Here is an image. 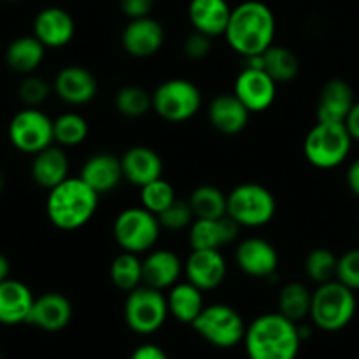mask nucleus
<instances>
[{"label":"nucleus","mask_w":359,"mask_h":359,"mask_svg":"<svg viewBox=\"0 0 359 359\" xmlns=\"http://www.w3.org/2000/svg\"><path fill=\"white\" fill-rule=\"evenodd\" d=\"M231 49L245 58L263 55L276 37V16L266 4L245 0L231 9L230 21L224 32Z\"/></svg>","instance_id":"nucleus-1"},{"label":"nucleus","mask_w":359,"mask_h":359,"mask_svg":"<svg viewBox=\"0 0 359 359\" xmlns=\"http://www.w3.org/2000/svg\"><path fill=\"white\" fill-rule=\"evenodd\" d=\"M242 344L249 359H297L302 337L298 323L280 312H270L248 326Z\"/></svg>","instance_id":"nucleus-2"},{"label":"nucleus","mask_w":359,"mask_h":359,"mask_svg":"<svg viewBox=\"0 0 359 359\" xmlns=\"http://www.w3.org/2000/svg\"><path fill=\"white\" fill-rule=\"evenodd\" d=\"M98 209V193L81 177H69L53 189L46 200V214L53 226L63 231L83 228Z\"/></svg>","instance_id":"nucleus-3"},{"label":"nucleus","mask_w":359,"mask_h":359,"mask_svg":"<svg viewBox=\"0 0 359 359\" xmlns=\"http://www.w3.org/2000/svg\"><path fill=\"white\" fill-rule=\"evenodd\" d=\"M356 314V297L351 287L333 279L319 284L312 293L311 316L314 326L323 332H340L353 321Z\"/></svg>","instance_id":"nucleus-4"},{"label":"nucleus","mask_w":359,"mask_h":359,"mask_svg":"<svg viewBox=\"0 0 359 359\" xmlns=\"http://www.w3.org/2000/svg\"><path fill=\"white\" fill-rule=\"evenodd\" d=\"M353 137L346 123H321L318 121L305 137L304 153L309 163L321 170H330L349 156Z\"/></svg>","instance_id":"nucleus-5"},{"label":"nucleus","mask_w":359,"mask_h":359,"mask_svg":"<svg viewBox=\"0 0 359 359\" xmlns=\"http://www.w3.org/2000/svg\"><path fill=\"white\" fill-rule=\"evenodd\" d=\"M191 326L205 342L219 349H231L244 342L248 330L242 316L233 307L224 304L203 307Z\"/></svg>","instance_id":"nucleus-6"},{"label":"nucleus","mask_w":359,"mask_h":359,"mask_svg":"<svg viewBox=\"0 0 359 359\" xmlns=\"http://www.w3.org/2000/svg\"><path fill=\"white\" fill-rule=\"evenodd\" d=\"M277 203L270 189L256 182H244L228 193V216L241 226L259 228L273 219Z\"/></svg>","instance_id":"nucleus-7"},{"label":"nucleus","mask_w":359,"mask_h":359,"mask_svg":"<svg viewBox=\"0 0 359 359\" xmlns=\"http://www.w3.org/2000/svg\"><path fill=\"white\" fill-rule=\"evenodd\" d=\"M168 304L160 290L139 286L130 291L125 302V321L137 335H153L168 318Z\"/></svg>","instance_id":"nucleus-8"},{"label":"nucleus","mask_w":359,"mask_h":359,"mask_svg":"<svg viewBox=\"0 0 359 359\" xmlns=\"http://www.w3.org/2000/svg\"><path fill=\"white\" fill-rule=\"evenodd\" d=\"M161 224L156 214L149 212L144 207H132L126 209L116 217L114 221V238L123 251L146 252L153 249V245L160 237Z\"/></svg>","instance_id":"nucleus-9"},{"label":"nucleus","mask_w":359,"mask_h":359,"mask_svg":"<svg viewBox=\"0 0 359 359\" xmlns=\"http://www.w3.org/2000/svg\"><path fill=\"white\" fill-rule=\"evenodd\" d=\"M11 144L20 153L37 154L55 142V125L53 119L37 107H27L16 112L7 128Z\"/></svg>","instance_id":"nucleus-10"},{"label":"nucleus","mask_w":359,"mask_h":359,"mask_svg":"<svg viewBox=\"0 0 359 359\" xmlns=\"http://www.w3.org/2000/svg\"><path fill=\"white\" fill-rule=\"evenodd\" d=\"M202 107V93L188 79H168L153 93V109L170 123L191 119Z\"/></svg>","instance_id":"nucleus-11"},{"label":"nucleus","mask_w":359,"mask_h":359,"mask_svg":"<svg viewBox=\"0 0 359 359\" xmlns=\"http://www.w3.org/2000/svg\"><path fill=\"white\" fill-rule=\"evenodd\" d=\"M233 93L251 114L263 112L276 100L277 83L263 69L245 67L237 76Z\"/></svg>","instance_id":"nucleus-12"},{"label":"nucleus","mask_w":359,"mask_h":359,"mask_svg":"<svg viewBox=\"0 0 359 359\" xmlns=\"http://www.w3.org/2000/svg\"><path fill=\"white\" fill-rule=\"evenodd\" d=\"M165 41V30L160 21L149 16L130 20L121 35L125 51L133 58H149L156 55Z\"/></svg>","instance_id":"nucleus-13"},{"label":"nucleus","mask_w":359,"mask_h":359,"mask_svg":"<svg viewBox=\"0 0 359 359\" xmlns=\"http://www.w3.org/2000/svg\"><path fill=\"white\" fill-rule=\"evenodd\" d=\"M184 270L189 283L198 290H216L226 277V259L217 249H193Z\"/></svg>","instance_id":"nucleus-14"},{"label":"nucleus","mask_w":359,"mask_h":359,"mask_svg":"<svg viewBox=\"0 0 359 359\" xmlns=\"http://www.w3.org/2000/svg\"><path fill=\"white\" fill-rule=\"evenodd\" d=\"M72 321V304L62 293H44L32 305L28 325L48 333L65 330Z\"/></svg>","instance_id":"nucleus-15"},{"label":"nucleus","mask_w":359,"mask_h":359,"mask_svg":"<svg viewBox=\"0 0 359 359\" xmlns=\"http://www.w3.org/2000/svg\"><path fill=\"white\" fill-rule=\"evenodd\" d=\"M238 269L251 277H270L279 265V255L269 241L263 238H245L238 244L235 252Z\"/></svg>","instance_id":"nucleus-16"},{"label":"nucleus","mask_w":359,"mask_h":359,"mask_svg":"<svg viewBox=\"0 0 359 359\" xmlns=\"http://www.w3.org/2000/svg\"><path fill=\"white\" fill-rule=\"evenodd\" d=\"M76 34L74 18L62 7H46L35 16L34 35L46 48H63Z\"/></svg>","instance_id":"nucleus-17"},{"label":"nucleus","mask_w":359,"mask_h":359,"mask_svg":"<svg viewBox=\"0 0 359 359\" xmlns=\"http://www.w3.org/2000/svg\"><path fill=\"white\" fill-rule=\"evenodd\" d=\"M55 91L67 104L84 105L93 100L97 95V77L84 67L69 65L56 74Z\"/></svg>","instance_id":"nucleus-18"},{"label":"nucleus","mask_w":359,"mask_h":359,"mask_svg":"<svg viewBox=\"0 0 359 359\" xmlns=\"http://www.w3.org/2000/svg\"><path fill=\"white\" fill-rule=\"evenodd\" d=\"M354 102V91L347 81H326L319 91L316 118L321 123H346Z\"/></svg>","instance_id":"nucleus-19"},{"label":"nucleus","mask_w":359,"mask_h":359,"mask_svg":"<svg viewBox=\"0 0 359 359\" xmlns=\"http://www.w3.org/2000/svg\"><path fill=\"white\" fill-rule=\"evenodd\" d=\"M241 224L230 216L219 219H195L189 226V245L191 249H217L231 244L237 238Z\"/></svg>","instance_id":"nucleus-20"},{"label":"nucleus","mask_w":359,"mask_h":359,"mask_svg":"<svg viewBox=\"0 0 359 359\" xmlns=\"http://www.w3.org/2000/svg\"><path fill=\"white\" fill-rule=\"evenodd\" d=\"M35 297L30 287L16 279L0 283V325L14 326L28 321Z\"/></svg>","instance_id":"nucleus-21"},{"label":"nucleus","mask_w":359,"mask_h":359,"mask_svg":"<svg viewBox=\"0 0 359 359\" xmlns=\"http://www.w3.org/2000/svg\"><path fill=\"white\" fill-rule=\"evenodd\" d=\"M121 167L126 181L140 188L163 175V161L147 146L130 147L121 156Z\"/></svg>","instance_id":"nucleus-22"},{"label":"nucleus","mask_w":359,"mask_h":359,"mask_svg":"<svg viewBox=\"0 0 359 359\" xmlns=\"http://www.w3.org/2000/svg\"><path fill=\"white\" fill-rule=\"evenodd\" d=\"M249 109L242 104L235 93H223L212 98L209 105V119L217 132L224 135H237L248 126Z\"/></svg>","instance_id":"nucleus-23"},{"label":"nucleus","mask_w":359,"mask_h":359,"mask_svg":"<svg viewBox=\"0 0 359 359\" xmlns=\"http://www.w3.org/2000/svg\"><path fill=\"white\" fill-rule=\"evenodd\" d=\"M188 16L193 28L209 37L224 35L231 16V7L226 0H191Z\"/></svg>","instance_id":"nucleus-24"},{"label":"nucleus","mask_w":359,"mask_h":359,"mask_svg":"<svg viewBox=\"0 0 359 359\" xmlns=\"http://www.w3.org/2000/svg\"><path fill=\"white\" fill-rule=\"evenodd\" d=\"M30 174L35 184L44 189H53L69 179V156L62 147H46L41 153L34 154Z\"/></svg>","instance_id":"nucleus-25"},{"label":"nucleus","mask_w":359,"mask_h":359,"mask_svg":"<svg viewBox=\"0 0 359 359\" xmlns=\"http://www.w3.org/2000/svg\"><path fill=\"white\" fill-rule=\"evenodd\" d=\"M182 272V263L175 252L161 249L153 251L142 262V283L154 290L175 286Z\"/></svg>","instance_id":"nucleus-26"},{"label":"nucleus","mask_w":359,"mask_h":359,"mask_svg":"<svg viewBox=\"0 0 359 359\" xmlns=\"http://www.w3.org/2000/svg\"><path fill=\"white\" fill-rule=\"evenodd\" d=\"M81 179L90 186L91 189L100 195V193L112 191L116 186L125 179L121 167V158H116L112 154L100 153L91 156L81 170Z\"/></svg>","instance_id":"nucleus-27"},{"label":"nucleus","mask_w":359,"mask_h":359,"mask_svg":"<svg viewBox=\"0 0 359 359\" xmlns=\"http://www.w3.org/2000/svg\"><path fill=\"white\" fill-rule=\"evenodd\" d=\"M46 55V46L35 35H21L6 49V63L18 74H34Z\"/></svg>","instance_id":"nucleus-28"},{"label":"nucleus","mask_w":359,"mask_h":359,"mask_svg":"<svg viewBox=\"0 0 359 359\" xmlns=\"http://www.w3.org/2000/svg\"><path fill=\"white\" fill-rule=\"evenodd\" d=\"M167 304L170 316H174L177 321L184 323V325H193V321L203 311L202 290H198L189 280L175 284L168 293Z\"/></svg>","instance_id":"nucleus-29"},{"label":"nucleus","mask_w":359,"mask_h":359,"mask_svg":"<svg viewBox=\"0 0 359 359\" xmlns=\"http://www.w3.org/2000/svg\"><path fill=\"white\" fill-rule=\"evenodd\" d=\"M195 219H219L228 216V195L210 184L198 186L189 196Z\"/></svg>","instance_id":"nucleus-30"},{"label":"nucleus","mask_w":359,"mask_h":359,"mask_svg":"<svg viewBox=\"0 0 359 359\" xmlns=\"http://www.w3.org/2000/svg\"><path fill=\"white\" fill-rule=\"evenodd\" d=\"M263 70L277 84L291 83L300 72V62L291 49L284 46H270L263 53Z\"/></svg>","instance_id":"nucleus-31"},{"label":"nucleus","mask_w":359,"mask_h":359,"mask_svg":"<svg viewBox=\"0 0 359 359\" xmlns=\"http://www.w3.org/2000/svg\"><path fill=\"white\" fill-rule=\"evenodd\" d=\"M312 293L305 284L290 283L279 293V312L294 323H302L311 316Z\"/></svg>","instance_id":"nucleus-32"},{"label":"nucleus","mask_w":359,"mask_h":359,"mask_svg":"<svg viewBox=\"0 0 359 359\" xmlns=\"http://www.w3.org/2000/svg\"><path fill=\"white\" fill-rule=\"evenodd\" d=\"M111 280L118 290L133 291L142 283V262L135 252L123 251L111 263Z\"/></svg>","instance_id":"nucleus-33"},{"label":"nucleus","mask_w":359,"mask_h":359,"mask_svg":"<svg viewBox=\"0 0 359 359\" xmlns=\"http://www.w3.org/2000/svg\"><path fill=\"white\" fill-rule=\"evenodd\" d=\"M116 109L126 118H140L153 109V95L140 86H125L116 93Z\"/></svg>","instance_id":"nucleus-34"},{"label":"nucleus","mask_w":359,"mask_h":359,"mask_svg":"<svg viewBox=\"0 0 359 359\" xmlns=\"http://www.w3.org/2000/svg\"><path fill=\"white\" fill-rule=\"evenodd\" d=\"M55 125V140L62 146H79L90 133L88 121L77 112H65L53 121Z\"/></svg>","instance_id":"nucleus-35"},{"label":"nucleus","mask_w":359,"mask_h":359,"mask_svg":"<svg viewBox=\"0 0 359 359\" xmlns=\"http://www.w3.org/2000/svg\"><path fill=\"white\" fill-rule=\"evenodd\" d=\"M337 266H339V258L326 248L314 249L305 259V273L316 284H325L337 279Z\"/></svg>","instance_id":"nucleus-36"},{"label":"nucleus","mask_w":359,"mask_h":359,"mask_svg":"<svg viewBox=\"0 0 359 359\" xmlns=\"http://www.w3.org/2000/svg\"><path fill=\"white\" fill-rule=\"evenodd\" d=\"M140 191V202H142L144 209L149 212L160 216L163 210H167L172 203L175 202V193L170 182L165 181L163 177L156 179V181L149 182V184L142 186Z\"/></svg>","instance_id":"nucleus-37"},{"label":"nucleus","mask_w":359,"mask_h":359,"mask_svg":"<svg viewBox=\"0 0 359 359\" xmlns=\"http://www.w3.org/2000/svg\"><path fill=\"white\" fill-rule=\"evenodd\" d=\"M49 93H51V86L48 81L34 74L25 76V79L18 86V97L27 107H39L48 100Z\"/></svg>","instance_id":"nucleus-38"},{"label":"nucleus","mask_w":359,"mask_h":359,"mask_svg":"<svg viewBox=\"0 0 359 359\" xmlns=\"http://www.w3.org/2000/svg\"><path fill=\"white\" fill-rule=\"evenodd\" d=\"M193 219H195V214L189 202H179V200H175L167 210L158 216L161 226L168 230H182V228L191 226Z\"/></svg>","instance_id":"nucleus-39"},{"label":"nucleus","mask_w":359,"mask_h":359,"mask_svg":"<svg viewBox=\"0 0 359 359\" xmlns=\"http://www.w3.org/2000/svg\"><path fill=\"white\" fill-rule=\"evenodd\" d=\"M337 280L346 284L353 291L359 290V248L340 256L339 266H337Z\"/></svg>","instance_id":"nucleus-40"},{"label":"nucleus","mask_w":359,"mask_h":359,"mask_svg":"<svg viewBox=\"0 0 359 359\" xmlns=\"http://www.w3.org/2000/svg\"><path fill=\"white\" fill-rule=\"evenodd\" d=\"M209 35L200 34V32H193L186 37L184 41V55L189 60H203L205 56H209L210 48H212V42H210Z\"/></svg>","instance_id":"nucleus-41"},{"label":"nucleus","mask_w":359,"mask_h":359,"mask_svg":"<svg viewBox=\"0 0 359 359\" xmlns=\"http://www.w3.org/2000/svg\"><path fill=\"white\" fill-rule=\"evenodd\" d=\"M154 2L156 0H121L119 6H121L125 16H128L130 20H135V18L149 16V13L154 7Z\"/></svg>","instance_id":"nucleus-42"},{"label":"nucleus","mask_w":359,"mask_h":359,"mask_svg":"<svg viewBox=\"0 0 359 359\" xmlns=\"http://www.w3.org/2000/svg\"><path fill=\"white\" fill-rule=\"evenodd\" d=\"M130 359H170L168 354L156 344H142L132 353Z\"/></svg>","instance_id":"nucleus-43"},{"label":"nucleus","mask_w":359,"mask_h":359,"mask_svg":"<svg viewBox=\"0 0 359 359\" xmlns=\"http://www.w3.org/2000/svg\"><path fill=\"white\" fill-rule=\"evenodd\" d=\"M346 126L349 130L353 140H358L359 142V102H354L349 116L346 118Z\"/></svg>","instance_id":"nucleus-44"},{"label":"nucleus","mask_w":359,"mask_h":359,"mask_svg":"<svg viewBox=\"0 0 359 359\" xmlns=\"http://www.w3.org/2000/svg\"><path fill=\"white\" fill-rule=\"evenodd\" d=\"M347 186L359 198V158L347 168Z\"/></svg>","instance_id":"nucleus-45"},{"label":"nucleus","mask_w":359,"mask_h":359,"mask_svg":"<svg viewBox=\"0 0 359 359\" xmlns=\"http://www.w3.org/2000/svg\"><path fill=\"white\" fill-rule=\"evenodd\" d=\"M11 276V263L7 259V256H4L0 252V283H4L6 279H9Z\"/></svg>","instance_id":"nucleus-46"},{"label":"nucleus","mask_w":359,"mask_h":359,"mask_svg":"<svg viewBox=\"0 0 359 359\" xmlns=\"http://www.w3.org/2000/svg\"><path fill=\"white\" fill-rule=\"evenodd\" d=\"M4 188H6V174L0 170V193L4 191Z\"/></svg>","instance_id":"nucleus-47"},{"label":"nucleus","mask_w":359,"mask_h":359,"mask_svg":"<svg viewBox=\"0 0 359 359\" xmlns=\"http://www.w3.org/2000/svg\"><path fill=\"white\" fill-rule=\"evenodd\" d=\"M0 359H4V358H2V353H0Z\"/></svg>","instance_id":"nucleus-48"}]
</instances>
